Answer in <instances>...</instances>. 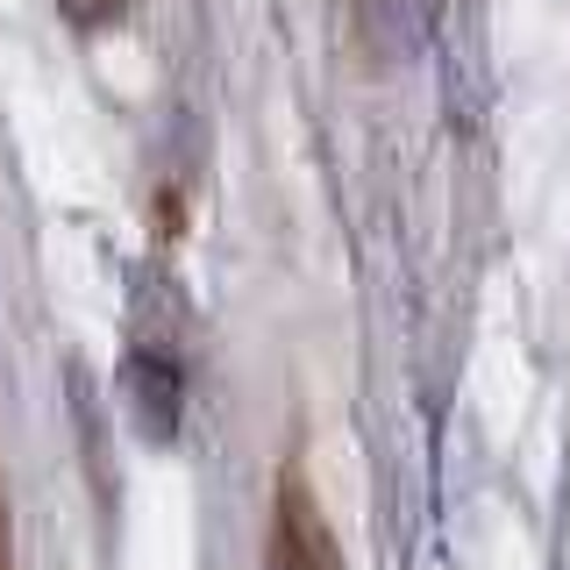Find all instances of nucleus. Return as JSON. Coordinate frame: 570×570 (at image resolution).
<instances>
[{
  "mask_svg": "<svg viewBox=\"0 0 570 570\" xmlns=\"http://www.w3.org/2000/svg\"><path fill=\"white\" fill-rule=\"evenodd\" d=\"M278 570H343L335 563V542L321 528V513L307 507V492H278Z\"/></svg>",
  "mask_w": 570,
  "mask_h": 570,
  "instance_id": "obj_1",
  "label": "nucleus"
},
{
  "mask_svg": "<svg viewBox=\"0 0 570 570\" xmlns=\"http://www.w3.org/2000/svg\"><path fill=\"white\" fill-rule=\"evenodd\" d=\"M121 8H129V0H65L71 22H121Z\"/></svg>",
  "mask_w": 570,
  "mask_h": 570,
  "instance_id": "obj_2",
  "label": "nucleus"
}]
</instances>
